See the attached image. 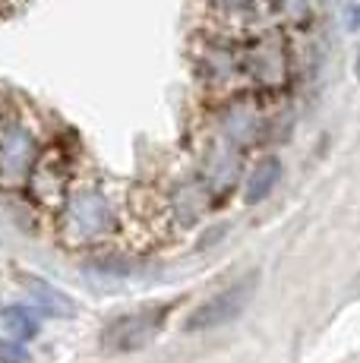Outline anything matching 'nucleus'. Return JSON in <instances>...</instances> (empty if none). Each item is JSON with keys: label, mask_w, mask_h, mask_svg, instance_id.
<instances>
[{"label": "nucleus", "mask_w": 360, "mask_h": 363, "mask_svg": "<svg viewBox=\"0 0 360 363\" xmlns=\"http://www.w3.org/2000/svg\"><path fill=\"white\" fill-rule=\"evenodd\" d=\"M19 281H23V291H26V297H29V303L35 306L38 313H45V316H60V319L76 316L73 297L64 294L57 284L45 281V278H38V275H19Z\"/></svg>", "instance_id": "obj_4"}, {"label": "nucleus", "mask_w": 360, "mask_h": 363, "mask_svg": "<svg viewBox=\"0 0 360 363\" xmlns=\"http://www.w3.org/2000/svg\"><path fill=\"white\" fill-rule=\"evenodd\" d=\"M279 177H281V164L275 162V158H266L262 164H256L253 174L247 177V202H250V206L262 202V199L269 196V193L275 190Z\"/></svg>", "instance_id": "obj_7"}, {"label": "nucleus", "mask_w": 360, "mask_h": 363, "mask_svg": "<svg viewBox=\"0 0 360 363\" xmlns=\"http://www.w3.org/2000/svg\"><path fill=\"white\" fill-rule=\"evenodd\" d=\"M256 284H259V272H250L247 278L234 281L231 288H225V291H218V294H212L209 300H203V303L186 316L184 329L186 332H209V329H218V325L234 323V319L247 310V303L253 300Z\"/></svg>", "instance_id": "obj_2"}, {"label": "nucleus", "mask_w": 360, "mask_h": 363, "mask_svg": "<svg viewBox=\"0 0 360 363\" xmlns=\"http://www.w3.org/2000/svg\"><path fill=\"white\" fill-rule=\"evenodd\" d=\"M218 6H225V10H244L247 4H250V0H215Z\"/></svg>", "instance_id": "obj_8"}, {"label": "nucleus", "mask_w": 360, "mask_h": 363, "mask_svg": "<svg viewBox=\"0 0 360 363\" xmlns=\"http://www.w3.org/2000/svg\"><path fill=\"white\" fill-rule=\"evenodd\" d=\"M0 363H13V360H6V357H0Z\"/></svg>", "instance_id": "obj_9"}, {"label": "nucleus", "mask_w": 360, "mask_h": 363, "mask_svg": "<svg viewBox=\"0 0 360 363\" xmlns=\"http://www.w3.org/2000/svg\"><path fill=\"white\" fill-rule=\"evenodd\" d=\"M67 231H73L76 237H95L101 234L108 228L111 221V208L105 196H99V193H79V196H73L67 202Z\"/></svg>", "instance_id": "obj_3"}, {"label": "nucleus", "mask_w": 360, "mask_h": 363, "mask_svg": "<svg viewBox=\"0 0 360 363\" xmlns=\"http://www.w3.org/2000/svg\"><path fill=\"white\" fill-rule=\"evenodd\" d=\"M168 306H149V310H136L127 316H117L114 323H108L101 329V351L105 354H133L142 351L145 345L155 341V335L162 332Z\"/></svg>", "instance_id": "obj_1"}, {"label": "nucleus", "mask_w": 360, "mask_h": 363, "mask_svg": "<svg viewBox=\"0 0 360 363\" xmlns=\"http://www.w3.org/2000/svg\"><path fill=\"white\" fill-rule=\"evenodd\" d=\"M0 325H4L6 338L29 341L38 335V310H29V306H6V310L0 313Z\"/></svg>", "instance_id": "obj_6"}, {"label": "nucleus", "mask_w": 360, "mask_h": 363, "mask_svg": "<svg viewBox=\"0 0 360 363\" xmlns=\"http://www.w3.org/2000/svg\"><path fill=\"white\" fill-rule=\"evenodd\" d=\"M0 155H4L6 171H10V167H13V171H26V167L32 164V155H35V143H32V136L26 130L13 127L10 133H6Z\"/></svg>", "instance_id": "obj_5"}]
</instances>
